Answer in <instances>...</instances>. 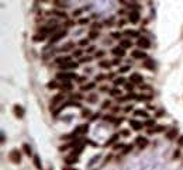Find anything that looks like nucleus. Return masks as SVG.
<instances>
[{
    "label": "nucleus",
    "instance_id": "nucleus-1",
    "mask_svg": "<svg viewBox=\"0 0 183 170\" xmlns=\"http://www.w3.org/2000/svg\"><path fill=\"white\" fill-rule=\"evenodd\" d=\"M56 79L64 80V82H70V80L78 79V75L75 72H68V70H64V72H59L56 75Z\"/></svg>",
    "mask_w": 183,
    "mask_h": 170
},
{
    "label": "nucleus",
    "instance_id": "nucleus-2",
    "mask_svg": "<svg viewBox=\"0 0 183 170\" xmlns=\"http://www.w3.org/2000/svg\"><path fill=\"white\" fill-rule=\"evenodd\" d=\"M9 159L13 162V163H17V164L21 162V155H20V152H18V149H13V150H10Z\"/></svg>",
    "mask_w": 183,
    "mask_h": 170
},
{
    "label": "nucleus",
    "instance_id": "nucleus-3",
    "mask_svg": "<svg viewBox=\"0 0 183 170\" xmlns=\"http://www.w3.org/2000/svg\"><path fill=\"white\" fill-rule=\"evenodd\" d=\"M138 46H140L141 49H148L151 48V42L148 38H145V37H138Z\"/></svg>",
    "mask_w": 183,
    "mask_h": 170
},
{
    "label": "nucleus",
    "instance_id": "nucleus-4",
    "mask_svg": "<svg viewBox=\"0 0 183 170\" xmlns=\"http://www.w3.org/2000/svg\"><path fill=\"white\" fill-rule=\"evenodd\" d=\"M66 35V31H58V33H55L54 35L51 37V40H49V44H55V42H58L59 40H62L64 37Z\"/></svg>",
    "mask_w": 183,
    "mask_h": 170
},
{
    "label": "nucleus",
    "instance_id": "nucleus-5",
    "mask_svg": "<svg viewBox=\"0 0 183 170\" xmlns=\"http://www.w3.org/2000/svg\"><path fill=\"white\" fill-rule=\"evenodd\" d=\"M128 20H130L132 24H137V23L140 21V13H138L137 10H131L130 14H128Z\"/></svg>",
    "mask_w": 183,
    "mask_h": 170
},
{
    "label": "nucleus",
    "instance_id": "nucleus-6",
    "mask_svg": "<svg viewBox=\"0 0 183 170\" xmlns=\"http://www.w3.org/2000/svg\"><path fill=\"white\" fill-rule=\"evenodd\" d=\"M131 56H132V58H135V59H144V61L148 58V55H146L145 52L140 51V49H135V51H132L131 52Z\"/></svg>",
    "mask_w": 183,
    "mask_h": 170
},
{
    "label": "nucleus",
    "instance_id": "nucleus-7",
    "mask_svg": "<svg viewBox=\"0 0 183 170\" xmlns=\"http://www.w3.org/2000/svg\"><path fill=\"white\" fill-rule=\"evenodd\" d=\"M78 68V63L76 62H68V63H64V65H61V69L62 70H72V69H76Z\"/></svg>",
    "mask_w": 183,
    "mask_h": 170
},
{
    "label": "nucleus",
    "instance_id": "nucleus-8",
    "mask_svg": "<svg viewBox=\"0 0 183 170\" xmlns=\"http://www.w3.org/2000/svg\"><path fill=\"white\" fill-rule=\"evenodd\" d=\"M113 54L116 55L117 58H123L125 55V49L123 46H116V48H113Z\"/></svg>",
    "mask_w": 183,
    "mask_h": 170
},
{
    "label": "nucleus",
    "instance_id": "nucleus-9",
    "mask_svg": "<svg viewBox=\"0 0 183 170\" xmlns=\"http://www.w3.org/2000/svg\"><path fill=\"white\" fill-rule=\"evenodd\" d=\"M13 110H14L16 117H18V118H23V117H24V108H23L21 106H14Z\"/></svg>",
    "mask_w": 183,
    "mask_h": 170
},
{
    "label": "nucleus",
    "instance_id": "nucleus-10",
    "mask_svg": "<svg viewBox=\"0 0 183 170\" xmlns=\"http://www.w3.org/2000/svg\"><path fill=\"white\" fill-rule=\"evenodd\" d=\"M135 143H137L140 148H145V146L148 145V139H146L145 137H138L137 139H135Z\"/></svg>",
    "mask_w": 183,
    "mask_h": 170
},
{
    "label": "nucleus",
    "instance_id": "nucleus-11",
    "mask_svg": "<svg viewBox=\"0 0 183 170\" xmlns=\"http://www.w3.org/2000/svg\"><path fill=\"white\" fill-rule=\"evenodd\" d=\"M130 80H131L132 83H142L144 82V77L141 76L140 73H132L131 77H130Z\"/></svg>",
    "mask_w": 183,
    "mask_h": 170
},
{
    "label": "nucleus",
    "instance_id": "nucleus-12",
    "mask_svg": "<svg viewBox=\"0 0 183 170\" xmlns=\"http://www.w3.org/2000/svg\"><path fill=\"white\" fill-rule=\"evenodd\" d=\"M130 125H131V128L134 131H141V129H142V127H144L141 122L135 121V120H130Z\"/></svg>",
    "mask_w": 183,
    "mask_h": 170
},
{
    "label": "nucleus",
    "instance_id": "nucleus-13",
    "mask_svg": "<svg viewBox=\"0 0 183 170\" xmlns=\"http://www.w3.org/2000/svg\"><path fill=\"white\" fill-rule=\"evenodd\" d=\"M64 100V94H56V96H55L54 98H52L51 100V107H55L56 106V104H59V101H62Z\"/></svg>",
    "mask_w": 183,
    "mask_h": 170
},
{
    "label": "nucleus",
    "instance_id": "nucleus-14",
    "mask_svg": "<svg viewBox=\"0 0 183 170\" xmlns=\"http://www.w3.org/2000/svg\"><path fill=\"white\" fill-rule=\"evenodd\" d=\"M166 137H168V139H175V138L177 137V128H171V129L168 131V134H166Z\"/></svg>",
    "mask_w": 183,
    "mask_h": 170
},
{
    "label": "nucleus",
    "instance_id": "nucleus-15",
    "mask_svg": "<svg viewBox=\"0 0 183 170\" xmlns=\"http://www.w3.org/2000/svg\"><path fill=\"white\" fill-rule=\"evenodd\" d=\"M144 65H145V68H146L148 70H154V69H155V63H154V61H152V59H150V58H146V59H145Z\"/></svg>",
    "mask_w": 183,
    "mask_h": 170
},
{
    "label": "nucleus",
    "instance_id": "nucleus-16",
    "mask_svg": "<svg viewBox=\"0 0 183 170\" xmlns=\"http://www.w3.org/2000/svg\"><path fill=\"white\" fill-rule=\"evenodd\" d=\"M65 162H66L68 164H72V163H76L78 162V156L75 155V153H73L72 156H68L66 159H65Z\"/></svg>",
    "mask_w": 183,
    "mask_h": 170
},
{
    "label": "nucleus",
    "instance_id": "nucleus-17",
    "mask_svg": "<svg viewBox=\"0 0 183 170\" xmlns=\"http://www.w3.org/2000/svg\"><path fill=\"white\" fill-rule=\"evenodd\" d=\"M68 62H70V56H62V58H58V59H56V63H59V65L68 63Z\"/></svg>",
    "mask_w": 183,
    "mask_h": 170
},
{
    "label": "nucleus",
    "instance_id": "nucleus-18",
    "mask_svg": "<svg viewBox=\"0 0 183 170\" xmlns=\"http://www.w3.org/2000/svg\"><path fill=\"white\" fill-rule=\"evenodd\" d=\"M33 40L35 41V42L44 41V40H45V34H42V33H41V34H37V35H34V37H33Z\"/></svg>",
    "mask_w": 183,
    "mask_h": 170
},
{
    "label": "nucleus",
    "instance_id": "nucleus-19",
    "mask_svg": "<svg viewBox=\"0 0 183 170\" xmlns=\"http://www.w3.org/2000/svg\"><path fill=\"white\" fill-rule=\"evenodd\" d=\"M124 34H125V35H128V37H131V38L140 35V34H138V31H135V30H125Z\"/></svg>",
    "mask_w": 183,
    "mask_h": 170
},
{
    "label": "nucleus",
    "instance_id": "nucleus-20",
    "mask_svg": "<svg viewBox=\"0 0 183 170\" xmlns=\"http://www.w3.org/2000/svg\"><path fill=\"white\" fill-rule=\"evenodd\" d=\"M34 164L37 166V169L38 170H42V164H41V160L38 156H34Z\"/></svg>",
    "mask_w": 183,
    "mask_h": 170
},
{
    "label": "nucleus",
    "instance_id": "nucleus-21",
    "mask_svg": "<svg viewBox=\"0 0 183 170\" xmlns=\"http://www.w3.org/2000/svg\"><path fill=\"white\" fill-rule=\"evenodd\" d=\"M120 45H121L124 49H128V48H131V46H132V44H131V41L124 40V41H121V44H120Z\"/></svg>",
    "mask_w": 183,
    "mask_h": 170
},
{
    "label": "nucleus",
    "instance_id": "nucleus-22",
    "mask_svg": "<svg viewBox=\"0 0 183 170\" xmlns=\"http://www.w3.org/2000/svg\"><path fill=\"white\" fill-rule=\"evenodd\" d=\"M61 90H72V85H70V82H65L64 85L61 86Z\"/></svg>",
    "mask_w": 183,
    "mask_h": 170
},
{
    "label": "nucleus",
    "instance_id": "nucleus-23",
    "mask_svg": "<svg viewBox=\"0 0 183 170\" xmlns=\"http://www.w3.org/2000/svg\"><path fill=\"white\" fill-rule=\"evenodd\" d=\"M117 139H118V135H117V134H116V135H113V137H111V138H110V139L106 142V146H109V145H111V143H114Z\"/></svg>",
    "mask_w": 183,
    "mask_h": 170
},
{
    "label": "nucleus",
    "instance_id": "nucleus-24",
    "mask_svg": "<svg viewBox=\"0 0 183 170\" xmlns=\"http://www.w3.org/2000/svg\"><path fill=\"white\" fill-rule=\"evenodd\" d=\"M135 116H138V117H148V114H146V111H144V110H137L135 111Z\"/></svg>",
    "mask_w": 183,
    "mask_h": 170
},
{
    "label": "nucleus",
    "instance_id": "nucleus-25",
    "mask_svg": "<svg viewBox=\"0 0 183 170\" xmlns=\"http://www.w3.org/2000/svg\"><path fill=\"white\" fill-rule=\"evenodd\" d=\"M92 89H95V83H89V85H86V86H82V91L92 90Z\"/></svg>",
    "mask_w": 183,
    "mask_h": 170
},
{
    "label": "nucleus",
    "instance_id": "nucleus-26",
    "mask_svg": "<svg viewBox=\"0 0 183 170\" xmlns=\"http://www.w3.org/2000/svg\"><path fill=\"white\" fill-rule=\"evenodd\" d=\"M23 148H24V152L27 153L28 156H31V146L28 145V143H24V145H23Z\"/></svg>",
    "mask_w": 183,
    "mask_h": 170
},
{
    "label": "nucleus",
    "instance_id": "nucleus-27",
    "mask_svg": "<svg viewBox=\"0 0 183 170\" xmlns=\"http://www.w3.org/2000/svg\"><path fill=\"white\" fill-rule=\"evenodd\" d=\"M99 65H100V68H106V69H109V68L111 66V63H110L109 61H101Z\"/></svg>",
    "mask_w": 183,
    "mask_h": 170
},
{
    "label": "nucleus",
    "instance_id": "nucleus-28",
    "mask_svg": "<svg viewBox=\"0 0 183 170\" xmlns=\"http://www.w3.org/2000/svg\"><path fill=\"white\" fill-rule=\"evenodd\" d=\"M124 83H125V79H124V77H117V79L114 80V85H116V86H118V85H124Z\"/></svg>",
    "mask_w": 183,
    "mask_h": 170
},
{
    "label": "nucleus",
    "instance_id": "nucleus-29",
    "mask_svg": "<svg viewBox=\"0 0 183 170\" xmlns=\"http://www.w3.org/2000/svg\"><path fill=\"white\" fill-rule=\"evenodd\" d=\"M47 86H48V89H55V87H58V83L55 82V80H52V82H49Z\"/></svg>",
    "mask_w": 183,
    "mask_h": 170
},
{
    "label": "nucleus",
    "instance_id": "nucleus-30",
    "mask_svg": "<svg viewBox=\"0 0 183 170\" xmlns=\"http://www.w3.org/2000/svg\"><path fill=\"white\" fill-rule=\"evenodd\" d=\"M52 14H55V15H58V17H66V14H65V13H62V11H56V10H55V11H51Z\"/></svg>",
    "mask_w": 183,
    "mask_h": 170
},
{
    "label": "nucleus",
    "instance_id": "nucleus-31",
    "mask_svg": "<svg viewBox=\"0 0 183 170\" xmlns=\"http://www.w3.org/2000/svg\"><path fill=\"white\" fill-rule=\"evenodd\" d=\"M89 35H90L92 40H95V38H97V37H99V33H97V31H90V34H89Z\"/></svg>",
    "mask_w": 183,
    "mask_h": 170
},
{
    "label": "nucleus",
    "instance_id": "nucleus-32",
    "mask_svg": "<svg viewBox=\"0 0 183 170\" xmlns=\"http://www.w3.org/2000/svg\"><path fill=\"white\" fill-rule=\"evenodd\" d=\"M89 116H90V110H83V112H82L83 118H86V117H89Z\"/></svg>",
    "mask_w": 183,
    "mask_h": 170
},
{
    "label": "nucleus",
    "instance_id": "nucleus-33",
    "mask_svg": "<svg viewBox=\"0 0 183 170\" xmlns=\"http://www.w3.org/2000/svg\"><path fill=\"white\" fill-rule=\"evenodd\" d=\"M145 125L146 127H154V125H155V121H154V120H148V121L145 122Z\"/></svg>",
    "mask_w": 183,
    "mask_h": 170
},
{
    "label": "nucleus",
    "instance_id": "nucleus-34",
    "mask_svg": "<svg viewBox=\"0 0 183 170\" xmlns=\"http://www.w3.org/2000/svg\"><path fill=\"white\" fill-rule=\"evenodd\" d=\"M87 44H89V40H87V38H85V40H80L79 45L80 46H85V45H87Z\"/></svg>",
    "mask_w": 183,
    "mask_h": 170
},
{
    "label": "nucleus",
    "instance_id": "nucleus-35",
    "mask_svg": "<svg viewBox=\"0 0 183 170\" xmlns=\"http://www.w3.org/2000/svg\"><path fill=\"white\" fill-rule=\"evenodd\" d=\"M87 23H89L87 18H80V20H79V24L80 25H85V24H87Z\"/></svg>",
    "mask_w": 183,
    "mask_h": 170
},
{
    "label": "nucleus",
    "instance_id": "nucleus-36",
    "mask_svg": "<svg viewBox=\"0 0 183 170\" xmlns=\"http://www.w3.org/2000/svg\"><path fill=\"white\" fill-rule=\"evenodd\" d=\"M111 94H113V96H120V94H121V91L117 90V89H114V90H111Z\"/></svg>",
    "mask_w": 183,
    "mask_h": 170
},
{
    "label": "nucleus",
    "instance_id": "nucleus-37",
    "mask_svg": "<svg viewBox=\"0 0 183 170\" xmlns=\"http://www.w3.org/2000/svg\"><path fill=\"white\" fill-rule=\"evenodd\" d=\"M128 69H130V68H128V66H123V68H120V73H124V72H128Z\"/></svg>",
    "mask_w": 183,
    "mask_h": 170
},
{
    "label": "nucleus",
    "instance_id": "nucleus-38",
    "mask_svg": "<svg viewBox=\"0 0 183 170\" xmlns=\"http://www.w3.org/2000/svg\"><path fill=\"white\" fill-rule=\"evenodd\" d=\"M111 35H113V38H116V40H118L120 37H121V34H120V33H113V34H111Z\"/></svg>",
    "mask_w": 183,
    "mask_h": 170
},
{
    "label": "nucleus",
    "instance_id": "nucleus-39",
    "mask_svg": "<svg viewBox=\"0 0 183 170\" xmlns=\"http://www.w3.org/2000/svg\"><path fill=\"white\" fill-rule=\"evenodd\" d=\"M125 89H127V90H132V83H127V85H125Z\"/></svg>",
    "mask_w": 183,
    "mask_h": 170
},
{
    "label": "nucleus",
    "instance_id": "nucleus-40",
    "mask_svg": "<svg viewBox=\"0 0 183 170\" xmlns=\"http://www.w3.org/2000/svg\"><path fill=\"white\" fill-rule=\"evenodd\" d=\"M177 143H179L180 146H183V135H182V137H179V139H177Z\"/></svg>",
    "mask_w": 183,
    "mask_h": 170
},
{
    "label": "nucleus",
    "instance_id": "nucleus-41",
    "mask_svg": "<svg viewBox=\"0 0 183 170\" xmlns=\"http://www.w3.org/2000/svg\"><path fill=\"white\" fill-rule=\"evenodd\" d=\"M130 149H132V145H127V146H125V149H124V153H127L128 150H130Z\"/></svg>",
    "mask_w": 183,
    "mask_h": 170
},
{
    "label": "nucleus",
    "instance_id": "nucleus-42",
    "mask_svg": "<svg viewBox=\"0 0 183 170\" xmlns=\"http://www.w3.org/2000/svg\"><path fill=\"white\" fill-rule=\"evenodd\" d=\"M107 107H110V101L109 100H106L104 101V104H103V108H107Z\"/></svg>",
    "mask_w": 183,
    "mask_h": 170
},
{
    "label": "nucleus",
    "instance_id": "nucleus-43",
    "mask_svg": "<svg viewBox=\"0 0 183 170\" xmlns=\"http://www.w3.org/2000/svg\"><path fill=\"white\" fill-rule=\"evenodd\" d=\"M85 80H87L86 77H78V83H83Z\"/></svg>",
    "mask_w": 183,
    "mask_h": 170
},
{
    "label": "nucleus",
    "instance_id": "nucleus-44",
    "mask_svg": "<svg viewBox=\"0 0 183 170\" xmlns=\"http://www.w3.org/2000/svg\"><path fill=\"white\" fill-rule=\"evenodd\" d=\"M80 13H82V10H75V11H73V15H79Z\"/></svg>",
    "mask_w": 183,
    "mask_h": 170
},
{
    "label": "nucleus",
    "instance_id": "nucleus-45",
    "mask_svg": "<svg viewBox=\"0 0 183 170\" xmlns=\"http://www.w3.org/2000/svg\"><path fill=\"white\" fill-rule=\"evenodd\" d=\"M106 76H103V75H99V76H96V80H101V79H104Z\"/></svg>",
    "mask_w": 183,
    "mask_h": 170
},
{
    "label": "nucleus",
    "instance_id": "nucleus-46",
    "mask_svg": "<svg viewBox=\"0 0 183 170\" xmlns=\"http://www.w3.org/2000/svg\"><path fill=\"white\" fill-rule=\"evenodd\" d=\"M96 100V96L95 94H93V96H90V97H89V101H95Z\"/></svg>",
    "mask_w": 183,
    "mask_h": 170
},
{
    "label": "nucleus",
    "instance_id": "nucleus-47",
    "mask_svg": "<svg viewBox=\"0 0 183 170\" xmlns=\"http://www.w3.org/2000/svg\"><path fill=\"white\" fill-rule=\"evenodd\" d=\"M121 134H123V135H125V137H127V135H130V132H128L127 129H124V131H121Z\"/></svg>",
    "mask_w": 183,
    "mask_h": 170
},
{
    "label": "nucleus",
    "instance_id": "nucleus-48",
    "mask_svg": "<svg viewBox=\"0 0 183 170\" xmlns=\"http://www.w3.org/2000/svg\"><path fill=\"white\" fill-rule=\"evenodd\" d=\"M80 54H82V51H75V52H73V55H75V56H79Z\"/></svg>",
    "mask_w": 183,
    "mask_h": 170
},
{
    "label": "nucleus",
    "instance_id": "nucleus-49",
    "mask_svg": "<svg viewBox=\"0 0 183 170\" xmlns=\"http://www.w3.org/2000/svg\"><path fill=\"white\" fill-rule=\"evenodd\" d=\"M125 24V21H124V20H121V21H118V27H123V25H124Z\"/></svg>",
    "mask_w": 183,
    "mask_h": 170
},
{
    "label": "nucleus",
    "instance_id": "nucleus-50",
    "mask_svg": "<svg viewBox=\"0 0 183 170\" xmlns=\"http://www.w3.org/2000/svg\"><path fill=\"white\" fill-rule=\"evenodd\" d=\"M104 55V52H97V54H96V56H99V58H100V56H103Z\"/></svg>",
    "mask_w": 183,
    "mask_h": 170
},
{
    "label": "nucleus",
    "instance_id": "nucleus-51",
    "mask_svg": "<svg viewBox=\"0 0 183 170\" xmlns=\"http://www.w3.org/2000/svg\"><path fill=\"white\" fill-rule=\"evenodd\" d=\"M90 59H92V58H83V59H82V62H89Z\"/></svg>",
    "mask_w": 183,
    "mask_h": 170
},
{
    "label": "nucleus",
    "instance_id": "nucleus-52",
    "mask_svg": "<svg viewBox=\"0 0 183 170\" xmlns=\"http://www.w3.org/2000/svg\"><path fill=\"white\" fill-rule=\"evenodd\" d=\"M120 2H121V3H123V4H127V3H128L127 0H120Z\"/></svg>",
    "mask_w": 183,
    "mask_h": 170
},
{
    "label": "nucleus",
    "instance_id": "nucleus-53",
    "mask_svg": "<svg viewBox=\"0 0 183 170\" xmlns=\"http://www.w3.org/2000/svg\"><path fill=\"white\" fill-rule=\"evenodd\" d=\"M64 170H75V169H72V167H65Z\"/></svg>",
    "mask_w": 183,
    "mask_h": 170
},
{
    "label": "nucleus",
    "instance_id": "nucleus-54",
    "mask_svg": "<svg viewBox=\"0 0 183 170\" xmlns=\"http://www.w3.org/2000/svg\"><path fill=\"white\" fill-rule=\"evenodd\" d=\"M41 2H44V0H41Z\"/></svg>",
    "mask_w": 183,
    "mask_h": 170
}]
</instances>
